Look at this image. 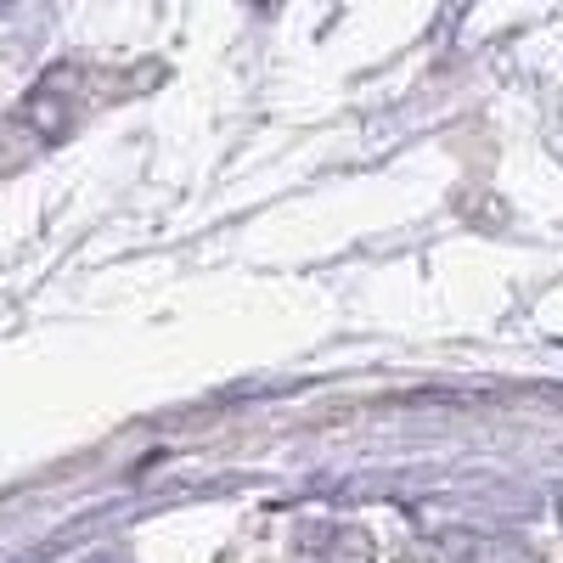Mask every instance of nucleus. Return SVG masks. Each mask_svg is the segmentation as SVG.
Masks as SVG:
<instances>
[{
    "mask_svg": "<svg viewBox=\"0 0 563 563\" xmlns=\"http://www.w3.org/2000/svg\"><path fill=\"white\" fill-rule=\"evenodd\" d=\"M74 113H79L74 108V79H68V68H57L29 102L12 108L7 130H0V169H18V164L40 158L45 147H57L74 130Z\"/></svg>",
    "mask_w": 563,
    "mask_h": 563,
    "instance_id": "1",
    "label": "nucleus"
},
{
    "mask_svg": "<svg viewBox=\"0 0 563 563\" xmlns=\"http://www.w3.org/2000/svg\"><path fill=\"white\" fill-rule=\"evenodd\" d=\"M429 558L434 563H536L525 541H512V536H467V530L434 536Z\"/></svg>",
    "mask_w": 563,
    "mask_h": 563,
    "instance_id": "2",
    "label": "nucleus"
}]
</instances>
